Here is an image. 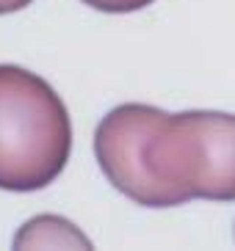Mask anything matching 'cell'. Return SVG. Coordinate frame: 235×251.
<instances>
[{
  "label": "cell",
  "mask_w": 235,
  "mask_h": 251,
  "mask_svg": "<svg viewBox=\"0 0 235 251\" xmlns=\"http://www.w3.org/2000/svg\"><path fill=\"white\" fill-rule=\"evenodd\" d=\"M33 0H0V14H14L20 8L30 6Z\"/></svg>",
  "instance_id": "5"
},
{
  "label": "cell",
  "mask_w": 235,
  "mask_h": 251,
  "mask_svg": "<svg viewBox=\"0 0 235 251\" xmlns=\"http://www.w3.org/2000/svg\"><path fill=\"white\" fill-rule=\"evenodd\" d=\"M14 246L30 249V246H83L88 249V240L59 215H39L22 226V232L14 237Z\"/></svg>",
  "instance_id": "3"
},
{
  "label": "cell",
  "mask_w": 235,
  "mask_h": 251,
  "mask_svg": "<svg viewBox=\"0 0 235 251\" xmlns=\"http://www.w3.org/2000/svg\"><path fill=\"white\" fill-rule=\"evenodd\" d=\"M81 3L97 8V11H105V14H130V11L152 6L155 0H81Z\"/></svg>",
  "instance_id": "4"
},
{
  "label": "cell",
  "mask_w": 235,
  "mask_h": 251,
  "mask_svg": "<svg viewBox=\"0 0 235 251\" xmlns=\"http://www.w3.org/2000/svg\"><path fill=\"white\" fill-rule=\"evenodd\" d=\"M72 152V122L50 83L0 64V188L28 193L59 179Z\"/></svg>",
  "instance_id": "2"
},
{
  "label": "cell",
  "mask_w": 235,
  "mask_h": 251,
  "mask_svg": "<svg viewBox=\"0 0 235 251\" xmlns=\"http://www.w3.org/2000/svg\"><path fill=\"white\" fill-rule=\"evenodd\" d=\"M94 155L119 193L141 207L235 201V116L119 105L94 133Z\"/></svg>",
  "instance_id": "1"
}]
</instances>
